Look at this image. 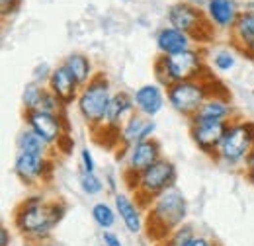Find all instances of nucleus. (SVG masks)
I'll return each mask as SVG.
<instances>
[{
  "label": "nucleus",
  "instance_id": "36",
  "mask_svg": "<svg viewBox=\"0 0 254 246\" xmlns=\"http://www.w3.org/2000/svg\"><path fill=\"white\" fill-rule=\"evenodd\" d=\"M33 246H55V245H49V243H45V241H41V243H33Z\"/></svg>",
  "mask_w": 254,
  "mask_h": 246
},
{
  "label": "nucleus",
  "instance_id": "32",
  "mask_svg": "<svg viewBox=\"0 0 254 246\" xmlns=\"http://www.w3.org/2000/svg\"><path fill=\"white\" fill-rule=\"evenodd\" d=\"M245 176H247V180H249V184L254 187V151L249 156H247V160H245Z\"/></svg>",
  "mask_w": 254,
  "mask_h": 246
},
{
  "label": "nucleus",
  "instance_id": "14",
  "mask_svg": "<svg viewBox=\"0 0 254 246\" xmlns=\"http://www.w3.org/2000/svg\"><path fill=\"white\" fill-rule=\"evenodd\" d=\"M137 112L135 108V100L133 94L127 90H118L114 92L112 100H110V108H108V116H106V123H104V133H112L116 139H120V131L126 125V122Z\"/></svg>",
  "mask_w": 254,
  "mask_h": 246
},
{
  "label": "nucleus",
  "instance_id": "5",
  "mask_svg": "<svg viewBox=\"0 0 254 246\" xmlns=\"http://www.w3.org/2000/svg\"><path fill=\"white\" fill-rule=\"evenodd\" d=\"M176 180H178L176 164L170 158L160 156L157 162H153L139 176H135L131 180H126V182L135 191L137 201L143 207H147L159 193H162L164 189H168L172 185H176Z\"/></svg>",
  "mask_w": 254,
  "mask_h": 246
},
{
  "label": "nucleus",
  "instance_id": "15",
  "mask_svg": "<svg viewBox=\"0 0 254 246\" xmlns=\"http://www.w3.org/2000/svg\"><path fill=\"white\" fill-rule=\"evenodd\" d=\"M22 106H24V112H51V114H61V112L66 110L63 104L59 102V98L49 90L47 84H37L33 80H30L24 86Z\"/></svg>",
  "mask_w": 254,
  "mask_h": 246
},
{
  "label": "nucleus",
  "instance_id": "30",
  "mask_svg": "<svg viewBox=\"0 0 254 246\" xmlns=\"http://www.w3.org/2000/svg\"><path fill=\"white\" fill-rule=\"evenodd\" d=\"M22 6V0H0V12H2V18H8V16H14Z\"/></svg>",
  "mask_w": 254,
  "mask_h": 246
},
{
  "label": "nucleus",
  "instance_id": "9",
  "mask_svg": "<svg viewBox=\"0 0 254 246\" xmlns=\"http://www.w3.org/2000/svg\"><path fill=\"white\" fill-rule=\"evenodd\" d=\"M53 158L45 153L33 151H16L14 156V174L16 178L28 187L43 184L51 178Z\"/></svg>",
  "mask_w": 254,
  "mask_h": 246
},
{
  "label": "nucleus",
  "instance_id": "29",
  "mask_svg": "<svg viewBox=\"0 0 254 246\" xmlns=\"http://www.w3.org/2000/svg\"><path fill=\"white\" fill-rule=\"evenodd\" d=\"M80 166H82L84 172H96L94 156H92V151L88 147H82L80 149Z\"/></svg>",
  "mask_w": 254,
  "mask_h": 246
},
{
  "label": "nucleus",
  "instance_id": "24",
  "mask_svg": "<svg viewBox=\"0 0 254 246\" xmlns=\"http://www.w3.org/2000/svg\"><path fill=\"white\" fill-rule=\"evenodd\" d=\"M92 219L102 231H112L118 221V211L114 205L106 201H96L92 205Z\"/></svg>",
  "mask_w": 254,
  "mask_h": 246
},
{
  "label": "nucleus",
  "instance_id": "17",
  "mask_svg": "<svg viewBox=\"0 0 254 246\" xmlns=\"http://www.w3.org/2000/svg\"><path fill=\"white\" fill-rule=\"evenodd\" d=\"M114 207L118 211L120 221L124 223L127 231L131 235H139L145 229L147 215L143 213V205L137 201V197H131L129 193H114Z\"/></svg>",
  "mask_w": 254,
  "mask_h": 246
},
{
  "label": "nucleus",
  "instance_id": "4",
  "mask_svg": "<svg viewBox=\"0 0 254 246\" xmlns=\"http://www.w3.org/2000/svg\"><path fill=\"white\" fill-rule=\"evenodd\" d=\"M112 96H114L112 82L104 72H96L94 78L80 88V94L74 104H76V110L82 122L94 133L104 129Z\"/></svg>",
  "mask_w": 254,
  "mask_h": 246
},
{
  "label": "nucleus",
  "instance_id": "19",
  "mask_svg": "<svg viewBox=\"0 0 254 246\" xmlns=\"http://www.w3.org/2000/svg\"><path fill=\"white\" fill-rule=\"evenodd\" d=\"M155 131H157V123L153 118H147V116L135 112L126 122V125L122 127L118 145H120V149H129L135 143L151 139L155 135Z\"/></svg>",
  "mask_w": 254,
  "mask_h": 246
},
{
  "label": "nucleus",
  "instance_id": "31",
  "mask_svg": "<svg viewBox=\"0 0 254 246\" xmlns=\"http://www.w3.org/2000/svg\"><path fill=\"white\" fill-rule=\"evenodd\" d=\"M102 245L104 246H124L120 235H116L114 231H104L102 235Z\"/></svg>",
  "mask_w": 254,
  "mask_h": 246
},
{
  "label": "nucleus",
  "instance_id": "3",
  "mask_svg": "<svg viewBox=\"0 0 254 246\" xmlns=\"http://www.w3.org/2000/svg\"><path fill=\"white\" fill-rule=\"evenodd\" d=\"M157 82L164 88L174 82L201 78L207 74V59L203 47H193L176 55H159L153 66Z\"/></svg>",
  "mask_w": 254,
  "mask_h": 246
},
{
  "label": "nucleus",
  "instance_id": "25",
  "mask_svg": "<svg viewBox=\"0 0 254 246\" xmlns=\"http://www.w3.org/2000/svg\"><path fill=\"white\" fill-rule=\"evenodd\" d=\"M207 62L217 72H231L237 66V55H235V51L231 47H219V49L213 51L211 59Z\"/></svg>",
  "mask_w": 254,
  "mask_h": 246
},
{
  "label": "nucleus",
  "instance_id": "34",
  "mask_svg": "<svg viewBox=\"0 0 254 246\" xmlns=\"http://www.w3.org/2000/svg\"><path fill=\"white\" fill-rule=\"evenodd\" d=\"M186 246H217V245H215L211 239L203 237V235H195V237H193Z\"/></svg>",
  "mask_w": 254,
  "mask_h": 246
},
{
  "label": "nucleus",
  "instance_id": "28",
  "mask_svg": "<svg viewBox=\"0 0 254 246\" xmlns=\"http://www.w3.org/2000/svg\"><path fill=\"white\" fill-rule=\"evenodd\" d=\"M51 72H53V66L49 62H37L32 70V80L37 84H47L51 78Z\"/></svg>",
  "mask_w": 254,
  "mask_h": 246
},
{
  "label": "nucleus",
  "instance_id": "10",
  "mask_svg": "<svg viewBox=\"0 0 254 246\" xmlns=\"http://www.w3.org/2000/svg\"><path fill=\"white\" fill-rule=\"evenodd\" d=\"M24 123L33 133H37L49 147H57L68 131L66 110L61 114L51 112H24Z\"/></svg>",
  "mask_w": 254,
  "mask_h": 246
},
{
  "label": "nucleus",
  "instance_id": "22",
  "mask_svg": "<svg viewBox=\"0 0 254 246\" xmlns=\"http://www.w3.org/2000/svg\"><path fill=\"white\" fill-rule=\"evenodd\" d=\"M235 120V108L229 102L225 94H213L203 102V106L190 118L191 122H233Z\"/></svg>",
  "mask_w": 254,
  "mask_h": 246
},
{
  "label": "nucleus",
  "instance_id": "6",
  "mask_svg": "<svg viewBox=\"0 0 254 246\" xmlns=\"http://www.w3.org/2000/svg\"><path fill=\"white\" fill-rule=\"evenodd\" d=\"M166 24L188 33L195 45H207L215 39V28L207 22L203 8L193 4L191 0H178L166 10Z\"/></svg>",
  "mask_w": 254,
  "mask_h": 246
},
{
  "label": "nucleus",
  "instance_id": "20",
  "mask_svg": "<svg viewBox=\"0 0 254 246\" xmlns=\"http://www.w3.org/2000/svg\"><path fill=\"white\" fill-rule=\"evenodd\" d=\"M49 90L59 98V102L63 104L64 108H68L72 102H76L78 94H80V84L76 82V78L68 72V68L64 66L63 62H59L57 66H53V72H51V78L47 82Z\"/></svg>",
  "mask_w": 254,
  "mask_h": 246
},
{
  "label": "nucleus",
  "instance_id": "1",
  "mask_svg": "<svg viewBox=\"0 0 254 246\" xmlns=\"http://www.w3.org/2000/svg\"><path fill=\"white\" fill-rule=\"evenodd\" d=\"M68 211L63 199H47L43 193L28 195L14 211L16 231L33 243L45 241Z\"/></svg>",
  "mask_w": 254,
  "mask_h": 246
},
{
  "label": "nucleus",
  "instance_id": "2",
  "mask_svg": "<svg viewBox=\"0 0 254 246\" xmlns=\"http://www.w3.org/2000/svg\"><path fill=\"white\" fill-rule=\"evenodd\" d=\"M188 199L176 185L164 189L147 205V233L153 241L162 243L174 229L186 223Z\"/></svg>",
  "mask_w": 254,
  "mask_h": 246
},
{
  "label": "nucleus",
  "instance_id": "27",
  "mask_svg": "<svg viewBox=\"0 0 254 246\" xmlns=\"http://www.w3.org/2000/svg\"><path fill=\"white\" fill-rule=\"evenodd\" d=\"M193 237H195L193 227L188 225V223H184V225H180L178 229H174V231L162 241V246H186Z\"/></svg>",
  "mask_w": 254,
  "mask_h": 246
},
{
  "label": "nucleus",
  "instance_id": "37",
  "mask_svg": "<svg viewBox=\"0 0 254 246\" xmlns=\"http://www.w3.org/2000/svg\"><path fill=\"white\" fill-rule=\"evenodd\" d=\"M100 246H104V245H100Z\"/></svg>",
  "mask_w": 254,
  "mask_h": 246
},
{
  "label": "nucleus",
  "instance_id": "13",
  "mask_svg": "<svg viewBox=\"0 0 254 246\" xmlns=\"http://www.w3.org/2000/svg\"><path fill=\"white\" fill-rule=\"evenodd\" d=\"M229 123L225 122H191L190 123V137L197 151L215 158L219 145L223 141L225 129Z\"/></svg>",
  "mask_w": 254,
  "mask_h": 246
},
{
  "label": "nucleus",
  "instance_id": "21",
  "mask_svg": "<svg viewBox=\"0 0 254 246\" xmlns=\"http://www.w3.org/2000/svg\"><path fill=\"white\" fill-rule=\"evenodd\" d=\"M155 45L159 49V55H176V53L193 49L195 41L188 33L166 24V26L159 28V31L155 33Z\"/></svg>",
  "mask_w": 254,
  "mask_h": 246
},
{
  "label": "nucleus",
  "instance_id": "35",
  "mask_svg": "<svg viewBox=\"0 0 254 246\" xmlns=\"http://www.w3.org/2000/svg\"><path fill=\"white\" fill-rule=\"evenodd\" d=\"M10 231H8V227L6 225H2V229H0V246H10Z\"/></svg>",
  "mask_w": 254,
  "mask_h": 246
},
{
  "label": "nucleus",
  "instance_id": "7",
  "mask_svg": "<svg viewBox=\"0 0 254 246\" xmlns=\"http://www.w3.org/2000/svg\"><path fill=\"white\" fill-rule=\"evenodd\" d=\"M213 94H217L213 90V80L207 78V74H205L201 78H191V80L168 84L166 86V102L176 114L190 120L203 106V102L207 98H211Z\"/></svg>",
  "mask_w": 254,
  "mask_h": 246
},
{
  "label": "nucleus",
  "instance_id": "33",
  "mask_svg": "<svg viewBox=\"0 0 254 246\" xmlns=\"http://www.w3.org/2000/svg\"><path fill=\"white\" fill-rule=\"evenodd\" d=\"M104 184H106V187H108L112 193H118V180H116V172L108 170V172H106V176H104Z\"/></svg>",
  "mask_w": 254,
  "mask_h": 246
},
{
  "label": "nucleus",
  "instance_id": "26",
  "mask_svg": "<svg viewBox=\"0 0 254 246\" xmlns=\"http://www.w3.org/2000/svg\"><path fill=\"white\" fill-rule=\"evenodd\" d=\"M78 184H80L82 193L88 195V197H96V195H100V193L106 189L104 180H102L96 172H84V170H82L80 176H78Z\"/></svg>",
  "mask_w": 254,
  "mask_h": 246
},
{
  "label": "nucleus",
  "instance_id": "23",
  "mask_svg": "<svg viewBox=\"0 0 254 246\" xmlns=\"http://www.w3.org/2000/svg\"><path fill=\"white\" fill-rule=\"evenodd\" d=\"M63 64L68 68V72L76 78V82L80 86L88 84L92 78L96 76V68L92 59L86 55V53H80V51H72L68 53L63 59Z\"/></svg>",
  "mask_w": 254,
  "mask_h": 246
},
{
  "label": "nucleus",
  "instance_id": "18",
  "mask_svg": "<svg viewBox=\"0 0 254 246\" xmlns=\"http://www.w3.org/2000/svg\"><path fill=\"white\" fill-rule=\"evenodd\" d=\"M135 100V108L139 114L147 116V118H157L160 112L164 110L166 104V88L159 82H147L141 84L139 88H135L133 92Z\"/></svg>",
  "mask_w": 254,
  "mask_h": 246
},
{
  "label": "nucleus",
  "instance_id": "8",
  "mask_svg": "<svg viewBox=\"0 0 254 246\" xmlns=\"http://www.w3.org/2000/svg\"><path fill=\"white\" fill-rule=\"evenodd\" d=\"M254 151V122L251 120H233L229 122L215 160L225 166L237 168L243 166L247 156Z\"/></svg>",
  "mask_w": 254,
  "mask_h": 246
},
{
  "label": "nucleus",
  "instance_id": "16",
  "mask_svg": "<svg viewBox=\"0 0 254 246\" xmlns=\"http://www.w3.org/2000/svg\"><path fill=\"white\" fill-rule=\"evenodd\" d=\"M203 12L207 22L219 31L233 30V26L237 24L243 8L239 0H205L203 4Z\"/></svg>",
  "mask_w": 254,
  "mask_h": 246
},
{
  "label": "nucleus",
  "instance_id": "11",
  "mask_svg": "<svg viewBox=\"0 0 254 246\" xmlns=\"http://www.w3.org/2000/svg\"><path fill=\"white\" fill-rule=\"evenodd\" d=\"M160 156H162V147L157 139L151 137L147 141L131 145L129 149H124V153L118 160H124V164H126L124 178L131 180V178L139 176L143 170H147L153 162H157Z\"/></svg>",
  "mask_w": 254,
  "mask_h": 246
},
{
  "label": "nucleus",
  "instance_id": "12",
  "mask_svg": "<svg viewBox=\"0 0 254 246\" xmlns=\"http://www.w3.org/2000/svg\"><path fill=\"white\" fill-rule=\"evenodd\" d=\"M241 16L229 31L231 47H237L245 57L254 59V0L241 2Z\"/></svg>",
  "mask_w": 254,
  "mask_h": 246
}]
</instances>
